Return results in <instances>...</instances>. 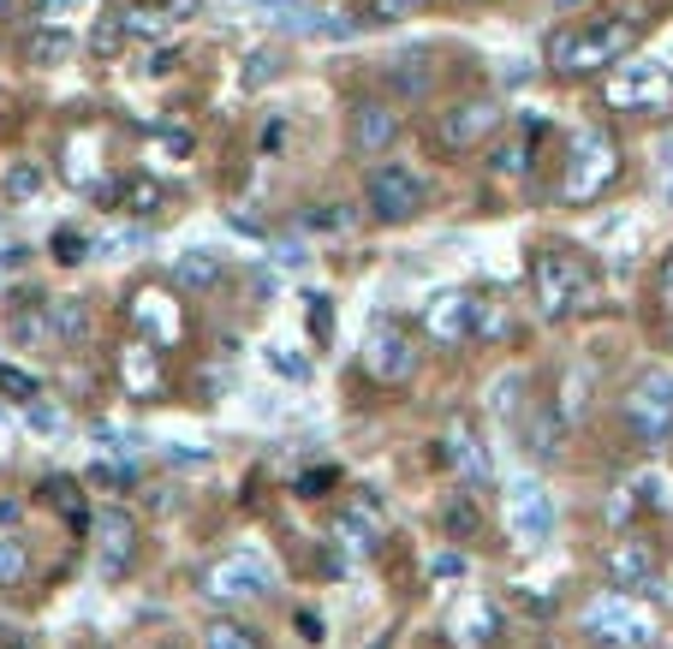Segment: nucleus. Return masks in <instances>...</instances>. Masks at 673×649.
Listing matches in <instances>:
<instances>
[{"mask_svg":"<svg viewBox=\"0 0 673 649\" xmlns=\"http://www.w3.org/2000/svg\"><path fill=\"white\" fill-rule=\"evenodd\" d=\"M632 42H638V24H632L626 12H602V19L566 24V30L549 36V66L561 72V78H584V72L620 66Z\"/></svg>","mask_w":673,"mask_h":649,"instance_id":"nucleus-1","label":"nucleus"},{"mask_svg":"<svg viewBox=\"0 0 673 649\" xmlns=\"http://www.w3.org/2000/svg\"><path fill=\"white\" fill-rule=\"evenodd\" d=\"M530 286H537L542 322H566V316L584 310V304H596V274H590L584 257H573V250H542V257L530 262Z\"/></svg>","mask_w":673,"mask_h":649,"instance_id":"nucleus-2","label":"nucleus"},{"mask_svg":"<svg viewBox=\"0 0 673 649\" xmlns=\"http://www.w3.org/2000/svg\"><path fill=\"white\" fill-rule=\"evenodd\" d=\"M197 596H203V602H215V608L262 602V596H274V566L257 549H233V554L209 560V566L197 572Z\"/></svg>","mask_w":673,"mask_h":649,"instance_id":"nucleus-3","label":"nucleus"},{"mask_svg":"<svg viewBox=\"0 0 673 649\" xmlns=\"http://www.w3.org/2000/svg\"><path fill=\"white\" fill-rule=\"evenodd\" d=\"M584 632H590L596 644H608V649H650L656 644V614L638 608L626 590H608V596H596V602L584 608Z\"/></svg>","mask_w":673,"mask_h":649,"instance_id":"nucleus-4","label":"nucleus"},{"mask_svg":"<svg viewBox=\"0 0 673 649\" xmlns=\"http://www.w3.org/2000/svg\"><path fill=\"white\" fill-rule=\"evenodd\" d=\"M614 173H620L614 137H608L602 125H584V132L573 137V161H566L561 197L566 203H590V197H602V191L614 185Z\"/></svg>","mask_w":673,"mask_h":649,"instance_id":"nucleus-5","label":"nucleus"},{"mask_svg":"<svg viewBox=\"0 0 673 649\" xmlns=\"http://www.w3.org/2000/svg\"><path fill=\"white\" fill-rule=\"evenodd\" d=\"M501 525H506V537H513L518 549H542V542L554 537V494L542 489L537 477L506 482V494H501Z\"/></svg>","mask_w":673,"mask_h":649,"instance_id":"nucleus-6","label":"nucleus"},{"mask_svg":"<svg viewBox=\"0 0 673 649\" xmlns=\"http://www.w3.org/2000/svg\"><path fill=\"white\" fill-rule=\"evenodd\" d=\"M602 101L614 113H656L673 101V72L656 66V60H626V66H614V78L602 84Z\"/></svg>","mask_w":673,"mask_h":649,"instance_id":"nucleus-7","label":"nucleus"},{"mask_svg":"<svg viewBox=\"0 0 673 649\" xmlns=\"http://www.w3.org/2000/svg\"><path fill=\"white\" fill-rule=\"evenodd\" d=\"M424 328H429V340H436V346H465V340H477L482 328H489V304H482L477 292H465V286L429 292Z\"/></svg>","mask_w":673,"mask_h":649,"instance_id":"nucleus-8","label":"nucleus"},{"mask_svg":"<svg viewBox=\"0 0 673 649\" xmlns=\"http://www.w3.org/2000/svg\"><path fill=\"white\" fill-rule=\"evenodd\" d=\"M424 180H417L412 168H400V161H382V168H370V180H364V203H370L376 221L400 226V221H417L424 215Z\"/></svg>","mask_w":673,"mask_h":649,"instance_id":"nucleus-9","label":"nucleus"},{"mask_svg":"<svg viewBox=\"0 0 673 649\" xmlns=\"http://www.w3.org/2000/svg\"><path fill=\"white\" fill-rule=\"evenodd\" d=\"M501 101L489 96H472V101H453L448 113H436V149L448 156H465V149H482L494 132H501Z\"/></svg>","mask_w":673,"mask_h":649,"instance_id":"nucleus-10","label":"nucleus"},{"mask_svg":"<svg viewBox=\"0 0 673 649\" xmlns=\"http://www.w3.org/2000/svg\"><path fill=\"white\" fill-rule=\"evenodd\" d=\"M626 424L644 448H656V441L673 436V376L668 370L638 376V388L626 393Z\"/></svg>","mask_w":673,"mask_h":649,"instance_id":"nucleus-11","label":"nucleus"},{"mask_svg":"<svg viewBox=\"0 0 673 649\" xmlns=\"http://www.w3.org/2000/svg\"><path fill=\"white\" fill-rule=\"evenodd\" d=\"M90 530H96V572L101 584H120L137 560V518L125 506H96L90 513Z\"/></svg>","mask_w":673,"mask_h":649,"instance_id":"nucleus-12","label":"nucleus"},{"mask_svg":"<svg viewBox=\"0 0 673 649\" xmlns=\"http://www.w3.org/2000/svg\"><path fill=\"white\" fill-rule=\"evenodd\" d=\"M364 370H370L382 388H400V381H412L417 376V352H412V340L400 334V328H370V340H364Z\"/></svg>","mask_w":673,"mask_h":649,"instance_id":"nucleus-13","label":"nucleus"},{"mask_svg":"<svg viewBox=\"0 0 673 649\" xmlns=\"http://www.w3.org/2000/svg\"><path fill=\"white\" fill-rule=\"evenodd\" d=\"M608 578H614V590H662V572H656V554L644 549V542H614L608 549Z\"/></svg>","mask_w":673,"mask_h":649,"instance_id":"nucleus-14","label":"nucleus"},{"mask_svg":"<svg viewBox=\"0 0 673 649\" xmlns=\"http://www.w3.org/2000/svg\"><path fill=\"white\" fill-rule=\"evenodd\" d=\"M393 137H400V113H393L388 101H358V108H352V144H358L364 156H382Z\"/></svg>","mask_w":673,"mask_h":649,"instance_id":"nucleus-15","label":"nucleus"},{"mask_svg":"<svg viewBox=\"0 0 673 649\" xmlns=\"http://www.w3.org/2000/svg\"><path fill=\"white\" fill-rule=\"evenodd\" d=\"M441 460L460 470L472 489H477V482H489V448H482V436H477L472 424H453V429H448V441H441Z\"/></svg>","mask_w":673,"mask_h":649,"instance_id":"nucleus-16","label":"nucleus"},{"mask_svg":"<svg viewBox=\"0 0 673 649\" xmlns=\"http://www.w3.org/2000/svg\"><path fill=\"white\" fill-rule=\"evenodd\" d=\"M173 280H180L185 292H209V286H221L227 280V257L221 250H209V245H192V250H180V257H173Z\"/></svg>","mask_w":673,"mask_h":649,"instance_id":"nucleus-17","label":"nucleus"},{"mask_svg":"<svg viewBox=\"0 0 673 649\" xmlns=\"http://www.w3.org/2000/svg\"><path fill=\"white\" fill-rule=\"evenodd\" d=\"M448 632H453V644H460V649H482V644L494 638V632H501V614H494V608L482 602V596H465Z\"/></svg>","mask_w":673,"mask_h":649,"instance_id":"nucleus-18","label":"nucleus"},{"mask_svg":"<svg viewBox=\"0 0 673 649\" xmlns=\"http://www.w3.org/2000/svg\"><path fill=\"white\" fill-rule=\"evenodd\" d=\"M132 322L144 328V334H156V346H173V334H180V316H173V304L161 298V292H137Z\"/></svg>","mask_w":673,"mask_h":649,"instance_id":"nucleus-19","label":"nucleus"},{"mask_svg":"<svg viewBox=\"0 0 673 649\" xmlns=\"http://www.w3.org/2000/svg\"><path fill=\"white\" fill-rule=\"evenodd\" d=\"M203 649H269V644H262V632L245 626V620H209V626H203Z\"/></svg>","mask_w":673,"mask_h":649,"instance_id":"nucleus-20","label":"nucleus"},{"mask_svg":"<svg viewBox=\"0 0 673 649\" xmlns=\"http://www.w3.org/2000/svg\"><path fill=\"white\" fill-rule=\"evenodd\" d=\"M42 316H48V334H54V340H84V328H90V316H84V304H78V298H54V304H42Z\"/></svg>","mask_w":673,"mask_h":649,"instance_id":"nucleus-21","label":"nucleus"},{"mask_svg":"<svg viewBox=\"0 0 673 649\" xmlns=\"http://www.w3.org/2000/svg\"><path fill=\"white\" fill-rule=\"evenodd\" d=\"M66 54H72V36L60 30V24L36 30V36H30V48H24V60H30V66H60Z\"/></svg>","mask_w":673,"mask_h":649,"instance_id":"nucleus-22","label":"nucleus"},{"mask_svg":"<svg viewBox=\"0 0 673 649\" xmlns=\"http://www.w3.org/2000/svg\"><path fill=\"white\" fill-rule=\"evenodd\" d=\"M36 494H42L48 506H60V513H66V525H90V513H84V501H78V482H72V477H48Z\"/></svg>","mask_w":673,"mask_h":649,"instance_id":"nucleus-23","label":"nucleus"},{"mask_svg":"<svg viewBox=\"0 0 673 649\" xmlns=\"http://www.w3.org/2000/svg\"><path fill=\"white\" fill-rule=\"evenodd\" d=\"M137 453H144V448H137L132 429H113V424L96 429V460H137Z\"/></svg>","mask_w":673,"mask_h":649,"instance_id":"nucleus-24","label":"nucleus"},{"mask_svg":"<svg viewBox=\"0 0 673 649\" xmlns=\"http://www.w3.org/2000/svg\"><path fill=\"white\" fill-rule=\"evenodd\" d=\"M525 436L537 441V460H554L561 453V424H554L549 412H530V424H525Z\"/></svg>","mask_w":673,"mask_h":649,"instance_id":"nucleus-25","label":"nucleus"},{"mask_svg":"<svg viewBox=\"0 0 673 649\" xmlns=\"http://www.w3.org/2000/svg\"><path fill=\"white\" fill-rule=\"evenodd\" d=\"M0 393H7V400H19V405H30L36 393H42V381H36L30 370H19V364H0Z\"/></svg>","mask_w":673,"mask_h":649,"instance_id":"nucleus-26","label":"nucleus"},{"mask_svg":"<svg viewBox=\"0 0 673 649\" xmlns=\"http://www.w3.org/2000/svg\"><path fill=\"white\" fill-rule=\"evenodd\" d=\"M304 226H316V233H346L352 209H346V203H316V209L304 215Z\"/></svg>","mask_w":673,"mask_h":649,"instance_id":"nucleus-27","label":"nucleus"},{"mask_svg":"<svg viewBox=\"0 0 673 649\" xmlns=\"http://www.w3.org/2000/svg\"><path fill=\"white\" fill-rule=\"evenodd\" d=\"M120 203H125V215H156V209H161V185L132 180V185L120 191Z\"/></svg>","mask_w":673,"mask_h":649,"instance_id":"nucleus-28","label":"nucleus"},{"mask_svg":"<svg viewBox=\"0 0 673 649\" xmlns=\"http://www.w3.org/2000/svg\"><path fill=\"white\" fill-rule=\"evenodd\" d=\"M262 358H269V370H274V376H286V381H310V358H304V352L269 346V352H262Z\"/></svg>","mask_w":673,"mask_h":649,"instance_id":"nucleus-29","label":"nucleus"},{"mask_svg":"<svg viewBox=\"0 0 673 649\" xmlns=\"http://www.w3.org/2000/svg\"><path fill=\"white\" fill-rule=\"evenodd\" d=\"M274 78H281V54H274V48L245 60V90H262V84H274Z\"/></svg>","mask_w":673,"mask_h":649,"instance_id":"nucleus-30","label":"nucleus"},{"mask_svg":"<svg viewBox=\"0 0 673 649\" xmlns=\"http://www.w3.org/2000/svg\"><path fill=\"white\" fill-rule=\"evenodd\" d=\"M388 78L400 84V90H424V84H429V72H424V54H400V60H393V66H388Z\"/></svg>","mask_w":673,"mask_h":649,"instance_id":"nucleus-31","label":"nucleus"},{"mask_svg":"<svg viewBox=\"0 0 673 649\" xmlns=\"http://www.w3.org/2000/svg\"><path fill=\"white\" fill-rule=\"evenodd\" d=\"M125 381H132V388L137 393H149V388H156V358H144V346H132V352H125Z\"/></svg>","mask_w":673,"mask_h":649,"instance_id":"nucleus-32","label":"nucleus"},{"mask_svg":"<svg viewBox=\"0 0 673 649\" xmlns=\"http://www.w3.org/2000/svg\"><path fill=\"white\" fill-rule=\"evenodd\" d=\"M120 19H125V36H161V30H168V12H149V7L120 12Z\"/></svg>","mask_w":673,"mask_h":649,"instance_id":"nucleus-33","label":"nucleus"},{"mask_svg":"<svg viewBox=\"0 0 673 649\" xmlns=\"http://www.w3.org/2000/svg\"><path fill=\"white\" fill-rule=\"evenodd\" d=\"M7 191L12 197H36V191H42V168H36V161H19V168L7 173Z\"/></svg>","mask_w":673,"mask_h":649,"instance_id":"nucleus-34","label":"nucleus"},{"mask_svg":"<svg viewBox=\"0 0 673 649\" xmlns=\"http://www.w3.org/2000/svg\"><path fill=\"white\" fill-rule=\"evenodd\" d=\"M19 578H24V542L0 537V584H19Z\"/></svg>","mask_w":673,"mask_h":649,"instance_id":"nucleus-35","label":"nucleus"},{"mask_svg":"<svg viewBox=\"0 0 673 649\" xmlns=\"http://www.w3.org/2000/svg\"><path fill=\"white\" fill-rule=\"evenodd\" d=\"M417 7H424V0H370V24H400V19H412Z\"/></svg>","mask_w":673,"mask_h":649,"instance_id":"nucleus-36","label":"nucleus"},{"mask_svg":"<svg viewBox=\"0 0 673 649\" xmlns=\"http://www.w3.org/2000/svg\"><path fill=\"white\" fill-rule=\"evenodd\" d=\"M30 429H36V436H60V429H66V412H48L42 393H36V400H30Z\"/></svg>","mask_w":673,"mask_h":649,"instance_id":"nucleus-37","label":"nucleus"},{"mask_svg":"<svg viewBox=\"0 0 673 649\" xmlns=\"http://www.w3.org/2000/svg\"><path fill=\"white\" fill-rule=\"evenodd\" d=\"M84 250H90V245H84V233H72V226H60V233H54V262H84Z\"/></svg>","mask_w":673,"mask_h":649,"instance_id":"nucleus-38","label":"nucleus"},{"mask_svg":"<svg viewBox=\"0 0 673 649\" xmlns=\"http://www.w3.org/2000/svg\"><path fill=\"white\" fill-rule=\"evenodd\" d=\"M90 42H96V54H113V48L125 42V19H120V12H113L108 24H96V36H90Z\"/></svg>","mask_w":673,"mask_h":649,"instance_id":"nucleus-39","label":"nucleus"},{"mask_svg":"<svg viewBox=\"0 0 673 649\" xmlns=\"http://www.w3.org/2000/svg\"><path fill=\"white\" fill-rule=\"evenodd\" d=\"M525 168V144H506V149H494V173H518Z\"/></svg>","mask_w":673,"mask_h":649,"instance_id":"nucleus-40","label":"nucleus"},{"mask_svg":"<svg viewBox=\"0 0 673 649\" xmlns=\"http://www.w3.org/2000/svg\"><path fill=\"white\" fill-rule=\"evenodd\" d=\"M322 489H334V470H304L298 477V494H322Z\"/></svg>","mask_w":673,"mask_h":649,"instance_id":"nucleus-41","label":"nucleus"},{"mask_svg":"<svg viewBox=\"0 0 673 649\" xmlns=\"http://www.w3.org/2000/svg\"><path fill=\"white\" fill-rule=\"evenodd\" d=\"M78 7H84V0H42V19H48V24H60L66 12H78Z\"/></svg>","mask_w":673,"mask_h":649,"instance_id":"nucleus-42","label":"nucleus"},{"mask_svg":"<svg viewBox=\"0 0 673 649\" xmlns=\"http://www.w3.org/2000/svg\"><path fill=\"white\" fill-rule=\"evenodd\" d=\"M173 60H180V48H156V54L144 60V72H173Z\"/></svg>","mask_w":673,"mask_h":649,"instance_id":"nucleus-43","label":"nucleus"},{"mask_svg":"<svg viewBox=\"0 0 673 649\" xmlns=\"http://www.w3.org/2000/svg\"><path fill=\"white\" fill-rule=\"evenodd\" d=\"M274 262H281V269H298V262H304V245H274Z\"/></svg>","mask_w":673,"mask_h":649,"instance_id":"nucleus-44","label":"nucleus"},{"mask_svg":"<svg viewBox=\"0 0 673 649\" xmlns=\"http://www.w3.org/2000/svg\"><path fill=\"white\" fill-rule=\"evenodd\" d=\"M662 298H668V310H673V262L662 269Z\"/></svg>","mask_w":673,"mask_h":649,"instance_id":"nucleus-45","label":"nucleus"},{"mask_svg":"<svg viewBox=\"0 0 673 649\" xmlns=\"http://www.w3.org/2000/svg\"><path fill=\"white\" fill-rule=\"evenodd\" d=\"M0 649H30V644H24L19 632H7V638H0Z\"/></svg>","mask_w":673,"mask_h":649,"instance_id":"nucleus-46","label":"nucleus"},{"mask_svg":"<svg viewBox=\"0 0 673 649\" xmlns=\"http://www.w3.org/2000/svg\"><path fill=\"white\" fill-rule=\"evenodd\" d=\"M0 453H7V424H0Z\"/></svg>","mask_w":673,"mask_h":649,"instance_id":"nucleus-47","label":"nucleus"},{"mask_svg":"<svg viewBox=\"0 0 673 649\" xmlns=\"http://www.w3.org/2000/svg\"><path fill=\"white\" fill-rule=\"evenodd\" d=\"M554 7H573V0H554Z\"/></svg>","mask_w":673,"mask_h":649,"instance_id":"nucleus-48","label":"nucleus"},{"mask_svg":"<svg viewBox=\"0 0 673 649\" xmlns=\"http://www.w3.org/2000/svg\"><path fill=\"white\" fill-rule=\"evenodd\" d=\"M376 649H382V644H376Z\"/></svg>","mask_w":673,"mask_h":649,"instance_id":"nucleus-49","label":"nucleus"}]
</instances>
